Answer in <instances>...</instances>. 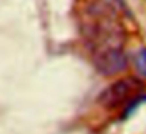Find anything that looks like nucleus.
Returning a JSON list of instances; mask_svg holds the SVG:
<instances>
[{"label":"nucleus","instance_id":"obj_2","mask_svg":"<svg viewBox=\"0 0 146 134\" xmlns=\"http://www.w3.org/2000/svg\"><path fill=\"white\" fill-rule=\"evenodd\" d=\"M94 66L104 76H115L127 68V57L119 48L101 49L94 57Z\"/></svg>","mask_w":146,"mask_h":134},{"label":"nucleus","instance_id":"obj_1","mask_svg":"<svg viewBox=\"0 0 146 134\" xmlns=\"http://www.w3.org/2000/svg\"><path fill=\"white\" fill-rule=\"evenodd\" d=\"M143 90V84L133 77H124L113 82L99 96V103L105 107H118L124 103L135 99Z\"/></svg>","mask_w":146,"mask_h":134},{"label":"nucleus","instance_id":"obj_3","mask_svg":"<svg viewBox=\"0 0 146 134\" xmlns=\"http://www.w3.org/2000/svg\"><path fill=\"white\" fill-rule=\"evenodd\" d=\"M133 62H135L137 71L143 77H146V48H141L140 51H137L135 57H133Z\"/></svg>","mask_w":146,"mask_h":134}]
</instances>
